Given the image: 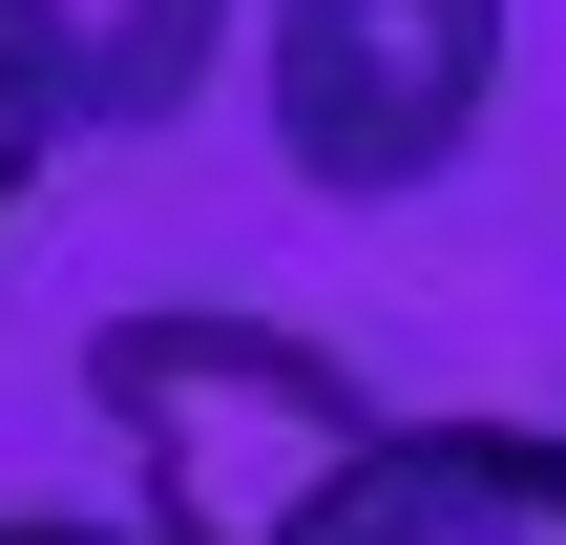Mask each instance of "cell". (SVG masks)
I'll return each mask as SVG.
<instances>
[{
  "mask_svg": "<svg viewBox=\"0 0 566 545\" xmlns=\"http://www.w3.org/2000/svg\"><path fill=\"white\" fill-rule=\"evenodd\" d=\"M315 545H566V420H378Z\"/></svg>",
  "mask_w": 566,
  "mask_h": 545,
  "instance_id": "3957f363",
  "label": "cell"
},
{
  "mask_svg": "<svg viewBox=\"0 0 566 545\" xmlns=\"http://www.w3.org/2000/svg\"><path fill=\"white\" fill-rule=\"evenodd\" d=\"M84 420L126 441V525L147 545H315L336 483L378 462V378L315 357L294 315H105Z\"/></svg>",
  "mask_w": 566,
  "mask_h": 545,
  "instance_id": "6da1fadb",
  "label": "cell"
},
{
  "mask_svg": "<svg viewBox=\"0 0 566 545\" xmlns=\"http://www.w3.org/2000/svg\"><path fill=\"white\" fill-rule=\"evenodd\" d=\"M252 105H273L294 189L420 210L483 147V105H504V0H273L252 21Z\"/></svg>",
  "mask_w": 566,
  "mask_h": 545,
  "instance_id": "7a4b0ae2",
  "label": "cell"
},
{
  "mask_svg": "<svg viewBox=\"0 0 566 545\" xmlns=\"http://www.w3.org/2000/svg\"><path fill=\"white\" fill-rule=\"evenodd\" d=\"M231 63V0H0V84L42 105V147H126Z\"/></svg>",
  "mask_w": 566,
  "mask_h": 545,
  "instance_id": "277c9868",
  "label": "cell"
},
{
  "mask_svg": "<svg viewBox=\"0 0 566 545\" xmlns=\"http://www.w3.org/2000/svg\"><path fill=\"white\" fill-rule=\"evenodd\" d=\"M0 545H147V525H63V504H0Z\"/></svg>",
  "mask_w": 566,
  "mask_h": 545,
  "instance_id": "5b68a950",
  "label": "cell"
}]
</instances>
